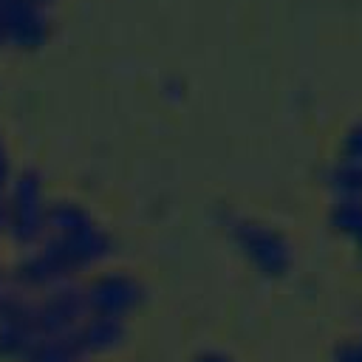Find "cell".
Listing matches in <instances>:
<instances>
[{"label":"cell","instance_id":"1","mask_svg":"<svg viewBox=\"0 0 362 362\" xmlns=\"http://www.w3.org/2000/svg\"><path fill=\"white\" fill-rule=\"evenodd\" d=\"M113 252V235L76 198H54L42 240L23 249L8 272L17 291L40 294L57 283L96 272Z\"/></svg>","mask_w":362,"mask_h":362},{"label":"cell","instance_id":"2","mask_svg":"<svg viewBox=\"0 0 362 362\" xmlns=\"http://www.w3.org/2000/svg\"><path fill=\"white\" fill-rule=\"evenodd\" d=\"M6 235L23 252L42 240L48 229L51 198L45 195V181L40 170L23 167L14 173L6 189Z\"/></svg>","mask_w":362,"mask_h":362},{"label":"cell","instance_id":"3","mask_svg":"<svg viewBox=\"0 0 362 362\" xmlns=\"http://www.w3.org/2000/svg\"><path fill=\"white\" fill-rule=\"evenodd\" d=\"M223 229H226L229 240L238 246V252L257 272L277 277V274H286L291 269L294 249H291V240L277 226L257 221V218H249V215L229 212L223 218Z\"/></svg>","mask_w":362,"mask_h":362},{"label":"cell","instance_id":"4","mask_svg":"<svg viewBox=\"0 0 362 362\" xmlns=\"http://www.w3.org/2000/svg\"><path fill=\"white\" fill-rule=\"evenodd\" d=\"M82 291L90 314L122 320H127L147 300V286L127 269H96L82 280Z\"/></svg>","mask_w":362,"mask_h":362},{"label":"cell","instance_id":"5","mask_svg":"<svg viewBox=\"0 0 362 362\" xmlns=\"http://www.w3.org/2000/svg\"><path fill=\"white\" fill-rule=\"evenodd\" d=\"M42 339L45 337L37 320L34 294L11 288L8 300L0 308V356L11 362H23Z\"/></svg>","mask_w":362,"mask_h":362},{"label":"cell","instance_id":"6","mask_svg":"<svg viewBox=\"0 0 362 362\" xmlns=\"http://www.w3.org/2000/svg\"><path fill=\"white\" fill-rule=\"evenodd\" d=\"M34 305L45 339H68L88 314L82 280H65L34 294Z\"/></svg>","mask_w":362,"mask_h":362},{"label":"cell","instance_id":"7","mask_svg":"<svg viewBox=\"0 0 362 362\" xmlns=\"http://www.w3.org/2000/svg\"><path fill=\"white\" fill-rule=\"evenodd\" d=\"M0 23L6 42L20 51L45 45L51 31L45 3L40 0H0Z\"/></svg>","mask_w":362,"mask_h":362},{"label":"cell","instance_id":"8","mask_svg":"<svg viewBox=\"0 0 362 362\" xmlns=\"http://www.w3.org/2000/svg\"><path fill=\"white\" fill-rule=\"evenodd\" d=\"M127 339V320L122 317H107V314H85V320L76 325V331L68 337L79 359L110 354Z\"/></svg>","mask_w":362,"mask_h":362},{"label":"cell","instance_id":"9","mask_svg":"<svg viewBox=\"0 0 362 362\" xmlns=\"http://www.w3.org/2000/svg\"><path fill=\"white\" fill-rule=\"evenodd\" d=\"M322 181L334 198H362V164L337 156L325 167Z\"/></svg>","mask_w":362,"mask_h":362},{"label":"cell","instance_id":"10","mask_svg":"<svg viewBox=\"0 0 362 362\" xmlns=\"http://www.w3.org/2000/svg\"><path fill=\"white\" fill-rule=\"evenodd\" d=\"M328 221L334 232L356 243L362 238V198H334L328 209Z\"/></svg>","mask_w":362,"mask_h":362},{"label":"cell","instance_id":"11","mask_svg":"<svg viewBox=\"0 0 362 362\" xmlns=\"http://www.w3.org/2000/svg\"><path fill=\"white\" fill-rule=\"evenodd\" d=\"M23 362H82L68 339H42Z\"/></svg>","mask_w":362,"mask_h":362},{"label":"cell","instance_id":"12","mask_svg":"<svg viewBox=\"0 0 362 362\" xmlns=\"http://www.w3.org/2000/svg\"><path fill=\"white\" fill-rule=\"evenodd\" d=\"M337 156H339V158H348V161H354V164H362V119L354 122V124L342 133Z\"/></svg>","mask_w":362,"mask_h":362},{"label":"cell","instance_id":"13","mask_svg":"<svg viewBox=\"0 0 362 362\" xmlns=\"http://www.w3.org/2000/svg\"><path fill=\"white\" fill-rule=\"evenodd\" d=\"M331 362H362V339H342L331 351Z\"/></svg>","mask_w":362,"mask_h":362},{"label":"cell","instance_id":"14","mask_svg":"<svg viewBox=\"0 0 362 362\" xmlns=\"http://www.w3.org/2000/svg\"><path fill=\"white\" fill-rule=\"evenodd\" d=\"M14 178V167H11V150L6 144V139L0 136V198H6V189Z\"/></svg>","mask_w":362,"mask_h":362},{"label":"cell","instance_id":"15","mask_svg":"<svg viewBox=\"0 0 362 362\" xmlns=\"http://www.w3.org/2000/svg\"><path fill=\"white\" fill-rule=\"evenodd\" d=\"M189 362H238V359L223 348H201Z\"/></svg>","mask_w":362,"mask_h":362},{"label":"cell","instance_id":"16","mask_svg":"<svg viewBox=\"0 0 362 362\" xmlns=\"http://www.w3.org/2000/svg\"><path fill=\"white\" fill-rule=\"evenodd\" d=\"M11 277H8V272H3V266H0V308H3V303L8 300V294H11Z\"/></svg>","mask_w":362,"mask_h":362},{"label":"cell","instance_id":"17","mask_svg":"<svg viewBox=\"0 0 362 362\" xmlns=\"http://www.w3.org/2000/svg\"><path fill=\"white\" fill-rule=\"evenodd\" d=\"M0 235H6V201L0 198Z\"/></svg>","mask_w":362,"mask_h":362},{"label":"cell","instance_id":"18","mask_svg":"<svg viewBox=\"0 0 362 362\" xmlns=\"http://www.w3.org/2000/svg\"><path fill=\"white\" fill-rule=\"evenodd\" d=\"M0 45H6V34H3V23H0Z\"/></svg>","mask_w":362,"mask_h":362},{"label":"cell","instance_id":"19","mask_svg":"<svg viewBox=\"0 0 362 362\" xmlns=\"http://www.w3.org/2000/svg\"><path fill=\"white\" fill-rule=\"evenodd\" d=\"M356 252H359V260H362V238L356 240Z\"/></svg>","mask_w":362,"mask_h":362},{"label":"cell","instance_id":"20","mask_svg":"<svg viewBox=\"0 0 362 362\" xmlns=\"http://www.w3.org/2000/svg\"><path fill=\"white\" fill-rule=\"evenodd\" d=\"M40 3H51V0H40Z\"/></svg>","mask_w":362,"mask_h":362},{"label":"cell","instance_id":"21","mask_svg":"<svg viewBox=\"0 0 362 362\" xmlns=\"http://www.w3.org/2000/svg\"><path fill=\"white\" fill-rule=\"evenodd\" d=\"M359 339H362V334H359Z\"/></svg>","mask_w":362,"mask_h":362}]
</instances>
